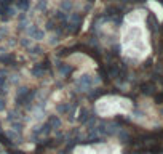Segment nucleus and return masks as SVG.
I'll return each instance as SVG.
<instances>
[{"label": "nucleus", "instance_id": "nucleus-1", "mask_svg": "<svg viewBox=\"0 0 163 154\" xmlns=\"http://www.w3.org/2000/svg\"><path fill=\"white\" fill-rule=\"evenodd\" d=\"M122 51L128 58H142L146 53V31L138 23L125 21L122 27Z\"/></svg>", "mask_w": 163, "mask_h": 154}, {"label": "nucleus", "instance_id": "nucleus-2", "mask_svg": "<svg viewBox=\"0 0 163 154\" xmlns=\"http://www.w3.org/2000/svg\"><path fill=\"white\" fill-rule=\"evenodd\" d=\"M94 109L96 112L99 114L101 117H109V116H114V114L120 112V114H125L131 109V101L130 100H125V98H120V96H102L99 98L94 104Z\"/></svg>", "mask_w": 163, "mask_h": 154}, {"label": "nucleus", "instance_id": "nucleus-3", "mask_svg": "<svg viewBox=\"0 0 163 154\" xmlns=\"http://www.w3.org/2000/svg\"><path fill=\"white\" fill-rule=\"evenodd\" d=\"M117 148L109 143H98L88 146H78L74 149V154H114Z\"/></svg>", "mask_w": 163, "mask_h": 154}]
</instances>
